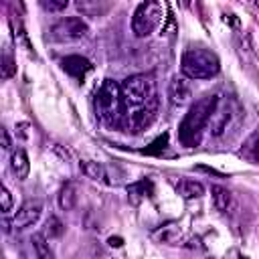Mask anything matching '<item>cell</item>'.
<instances>
[{"instance_id": "d4e9b609", "label": "cell", "mask_w": 259, "mask_h": 259, "mask_svg": "<svg viewBox=\"0 0 259 259\" xmlns=\"http://www.w3.org/2000/svg\"><path fill=\"white\" fill-rule=\"evenodd\" d=\"M2 150H10V146H12V142H10V134H8V130L6 127H2Z\"/></svg>"}, {"instance_id": "7402d4cb", "label": "cell", "mask_w": 259, "mask_h": 259, "mask_svg": "<svg viewBox=\"0 0 259 259\" xmlns=\"http://www.w3.org/2000/svg\"><path fill=\"white\" fill-rule=\"evenodd\" d=\"M40 6L45 10H49V12H61V10H65L69 6V2L67 0H42Z\"/></svg>"}, {"instance_id": "277c9868", "label": "cell", "mask_w": 259, "mask_h": 259, "mask_svg": "<svg viewBox=\"0 0 259 259\" xmlns=\"http://www.w3.org/2000/svg\"><path fill=\"white\" fill-rule=\"evenodd\" d=\"M180 71L186 79H210L221 71V61L208 49H188L180 59Z\"/></svg>"}, {"instance_id": "3957f363", "label": "cell", "mask_w": 259, "mask_h": 259, "mask_svg": "<svg viewBox=\"0 0 259 259\" xmlns=\"http://www.w3.org/2000/svg\"><path fill=\"white\" fill-rule=\"evenodd\" d=\"M95 115L107 127H119L123 121V99H121V85L113 79H103L95 99H93Z\"/></svg>"}, {"instance_id": "9c48e42d", "label": "cell", "mask_w": 259, "mask_h": 259, "mask_svg": "<svg viewBox=\"0 0 259 259\" xmlns=\"http://www.w3.org/2000/svg\"><path fill=\"white\" fill-rule=\"evenodd\" d=\"M79 168H81V172H83L87 178H91L93 182H99V184H105V186H113V184H117V180L111 178L107 166H103L101 162L81 160V162H79Z\"/></svg>"}, {"instance_id": "52a82bcc", "label": "cell", "mask_w": 259, "mask_h": 259, "mask_svg": "<svg viewBox=\"0 0 259 259\" xmlns=\"http://www.w3.org/2000/svg\"><path fill=\"white\" fill-rule=\"evenodd\" d=\"M235 111H237V103H235L233 99L219 97V103H217V107H214V111H212V115H210V121H208L210 134H212L214 138L223 136V134L229 130V125H231V121H233V117H235Z\"/></svg>"}, {"instance_id": "8fae6325", "label": "cell", "mask_w": 259, "mask_h": 259, "mask_svg": "<svg viewBox=\"0 0 259 259\" xmlns=\"http://www.w3.org/2000/svg\"><path fill=\"white\" fill-rule=\"evenodd\" d=\"M192 97V91H190V85L184 77H172L170 79V85H168V99L172 105H184L188 103Z\"/></svg>"}, {"instance_id": "5b68a950", "label": "cell", "mask_w": 259, "mask_h": 259, "mask_svg": "<svg viewBox=\"0 0 259 259\" xmlns=\"http://www.w3.org/2000/svg\"><path fill=\"white\" fill-rule=\"evenodd\" d=\"M164 10H166V6L160 2H154V0L138 4V8L134 10V16H132V32L140 38L150 36L156 28L164 26V18H166Z\"/></svg>"}, {"instance_id": "ffe728a7", "label": "cell", "mask_w": 259, "mask_h": 259, "mask_svg": "<svg viewBox=\"0 0 259 259\" xmlns=\"http://www.w3.org/2000/svg\"><path fill=\"white\" fill-rule=\"evenodd\" d=\"M0 75H2V79H10V77H14V75H16V65H14V59H12L8 53H4V55H2Z\"/></svg>"}, {"instance_id": "484cf974", "label": "cell", "mask_w": 259, "mask_h": 259, "mask_svg": "<svg viewBox=\"0 0 259 259\" xmlns=\"http://www.w3.org/2000/svg\"><path fill=\"white\" fill-rule=\"evenodd\" d=\"M107 243H109V247H121V237H109L107 239Z\"/></svg>"}, {"instance_id": "ac0fdd59", "label": "cell", "mask_w": 259, "mask_h": 259, "mask_svg": "<svg viewBox=\"0 0 259 259\" xmlns=\"http://www.w3.org/2000/svg\"><path fill=\"white\" fill-rule=\"evenodd\" d=\"M241 156H245L249 160H259V130L245 142V146L241 150Z\"/></svg>"}, {"instance_id": "7a4b0ae2", "label": "cell", "mask_w": 259, "mask_h": 259, "mask_svg": "<svg viewBox=\"0 0 259 259\" xmlns=\"http://www.w3.org/2000/svg\"><path fill=\"white\" fill-rule=\"evenodd\" d=\"M217 103H219V95H204L190 105V109L186 111V115L178 125V140L182 146L194 148L200 144Z\"/></svg>"}, {"instance_id": "83f0119b", "label": "cell", "mask_w": 259, "mask_h": 259, "mask_svg": "<svg viewBox=\"0 0 259 259\" xmlns=\"http://www.w3.org/2000/svg\"><path fill=\"white\" fill-rule=\"evenodd\" d=\"M239 259H249V257H243V255H241V257H239Z\"/></svg>"}, {"instance_id": "6da1fadb", "label": "cell", "mask_w": 259, "mask_h": 259, "mask_svg": "<svg viewBox=\"0 0 259 259\" xmlns=\"http://www.w3.org/2000/svg\"><path fill=\"white\" fill-rule=\"evenodd\" d=\"M123 121L121 125L138 134L150 127L158 115V91L152 75L138 73L121 83Z\"/></svg>"}, {"instance_id": "5bb4252c", "label": "cell", "mask_w": 259, "mask_h": 259, "mask_svg": "<svg viewBox=\"0 0 259 259\" xmlns=\"http://www.w3.org/2000/svg\"><path fill=\"white\" fill-rule=\"evenodd\" d=\"M210 192H212L214 208L221 210V212H227L231 208V204H233V194L227 188H223V186H212Z\"/></svg>"}, {"instance_id": "e0dca14e", "label": "cell", "mask_w": 259, "mask_h": 259, "mask_svg": "<svg viewBox=\"0 0 259 259\" xmlns=\"http://www.w3.org/2000/svg\"><path fill=\"white\" fill-rule=\"evenodd\" d=\"M75 204H77V186L73 182H67L59 190V206L63 210H71Z\"/></svg>"}, {"instance_id": "9a60e30c", "label": "cell", "mask_w": 259, "mask_h": 259, "mask_svg": "<svg viewBox=\"0 0 259 259\" xmlns=\"http://www.w3.org/2000/svg\"><path fill=\"white\" fill-rule=\"evenodd\" d=\"M30 245H32V251H34L36 259H53V251H51L49 241L42 233H34L30 237Z\"/></svg>"}, {"instance_id": "4316f807", "label": "cell", "mask_w": 259, "mask_h": 259, "mask_svg": "<svg viewBox=\"0 0 259 259\" xmlns=\"http://www.w3.org/2000/svg\"><path fill=\"white\" fill-rule=\"evenodd\" d=\"M198 170H202V172H208V174H214V176H221L217 170H212V168H206V166H198Z\"/></svg>"}, {"instance_id": "4fadbf2b", "label": "cell", "mask_w": 259, "mask_h": 259, "mask_svg": "<svg viewBox=\"0 0 259 259\" xmlns=\"http://www.w3.org/2000/svg\"><path fill=\"white\" fill-rule=\"evenodd\" d=\"M176 192L186 198V200H192V198H200L204 194V186L198 182V180H190V178H182L176 182Z\"/></svg>"}, {"instance_id": "44dd1931", "label": "cell", "mask_w": 259, "mask_h": 259, "mask_svg": "<svg viewBox=\"0 0 259 259\" xmlns=\"http://www.w3.org/2000/svg\"><path fill=\"white\" fill-rule=\"evenodd\" d=\"M168 148V132H164L162 136H158L152 144H150V148H146V150H142L144 154H160V152H164Z\"/></svg>"}, {"instance_id": "2e32d148", "label": "cell", "mask_w": 259, "mask_h": 259, "mask_svg": "<svg viewBox=\"0 0 259 259\" xmlns=\"http://www.w3.org/2000/svg\"><path fill=\"white\" fill-rule=\"evenodd\" d=\"M152 192H154L152 180H138V182H134V184L127 186V194H130V198H132L134 202H138L140 198L152 196Z\"/></svg>"}, {"instance_id": "ba28073f", "label": "cell", "mask_w": 259, "mask_h": 259, "mask_svg": "<svg viewBox=\"0 0 259 259\" xmlns=\"http://www.w3.org/2000/svg\"><path fill=\"white\" fill-rule=\"evenodd\" d=\"M42 212V202L40 200H26L14 214L12 219V227L14 229H26L30 225H34L40 219Z\"/></svg>"}, {"instance_id": "7c38bea8", "label": "cell", "mask_w": 259, "mask_h": 259, "mask_svg": "<svg viewBox=\"0 0 259 259\" xmlns=\"http://www.w3.org/2000/svg\"><path fill=\"white\" fill-rule=\"evenodd\" d=\"M10 168H12V172L16 174L18 180H24V178L28 176V172H30V162H28V156H26V150H24V148L12 150Z\"/></svg>"}, {"instance_id": "d6986e66", "label": "cell", "mask_w": 259, "mask_h": 259, "mask_svg": "<svg viewBox=\"0 0 259 259\" xmlns=\"http://www.w3.org/2000/svg\"><path fill=\"white\" fill-rule=\"evenodd\" d=\"M77 8L83 12V14H87V16H101L105 10H107V4H89V2H85V0H81V2H77Z\"/></svg>"}, {"instance_id": "8992f818", "label": "cell", "mask_w": 259, "mask_h": 259, "mask_svg": "<svg viewBox=\"0 0 259 259\" xmlns=\"http://www.w3.org/2000/svg\"><path fill=\"white\" fill-rule=\"evenodd\" d=\"M87 34H89V26L79 16L61 18L49 30V38L55 40V42H75V40L85 38Z\"/></svg>"}, {"instance_id": "30bf717a", "label": "cell", "mask_w": 259, "mask_h": 259, "mask_svg": "<svg viewBox=\"0 0 259 259\" xmlns=\"http://www.w3.org/2000/svg\"><path fill=\"white\" fill-rule=\"evenodd\" d=\"M61 67H63V71L69 73L71 77L83 81L85 75L91 71L93 65H91L89 59H85V57H81V55H69V57H65V59L61 61Z\"/></svg>"}, {"instance_id": "cb8c5ba5", "label": "cell", "mask_w": 259, "mask_h": 259, "mask_svg": "<svg viewBox=\"0 0 259 259\" xmlns=\"http://www.w3.org/2000/svg\"><path fill=\"white\" fill-rule=\"evenodd\" d=\"M0 202H2V212L4 214L12 210V194L6 186H2V190H0Z\"/></svg>"}, {"instance_id": "603a6c76", "label": "cell", "mask_w": 259, "mask_h": 259, "mask_svg": "<svg viewBox=\"0 0 259 259\" xmlns=\"http://www.w3.org/2000/svg\"><path fill=\"white\" fill-rule=\"evenodd\" d=\"M61 233H63L61 221H59L57 217H51V219L47 221V235H49V237H59Z\"/></svg>"}]
</instances>
